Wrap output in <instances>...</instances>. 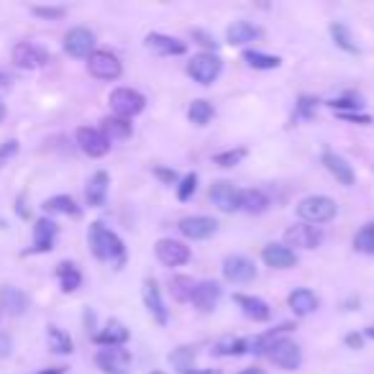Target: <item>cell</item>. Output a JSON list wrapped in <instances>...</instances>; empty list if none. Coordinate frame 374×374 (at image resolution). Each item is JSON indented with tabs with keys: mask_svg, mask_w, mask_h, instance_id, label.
<instances>
[{
	"mask_svg": "<svg viewBox=\"0 0 374 374\" xmlns=\"http://www.w3.org/2000/svg\"><path fill=\"white\" fill-rule=\"evenodd\" d=\"M221 69H223V60L218 54H213V51H200V54H195L192 60L187 62V75L192 77V82L203 85V88L216 82Z\"/></svg>",
	"mask_w": 374,
	"mask_h": 374,
	"instance_id": "obj_3",
	"label": "cell"
},
{
	"mask_svg": "<svg viewBox=\"0 0 374 374\" xmlns=\"http://www.w3.org/2000/svg\"><path fill=\"white\" fill-rule=\"evenodd\" d=\"M0 315H3V313H0Z\"/></svg>",
	"mask_w": 374,
	"mask_h": 374,
	"instance_id": "obj_60",
	"label": "cell"
},
{
	"mask_svg": "<svg viewBox=\"0 0 374 374\" xmlns=\"http://www.w3.org/2000/svg\"><path fill=\"white\" fill-rule=\"evenodd\" d=\"M90 338H92L100 349H105V346H126L128 338H131V331L126 328V323H121V321L113 318V321H108L100 331L90 334Z\"/></svg>",
	"mask_w": 374,
	"mask_h": 374,
	"instance_id": "obj_20",
	"label": "cell"
},
{
	"mask_svg": "<svg viewBox=\"0 0 374 374\" xmlns=\"http://www.w3.org/2000/svg\"><path fill=\"white\" fill-rule=\"evenodd\" d=\"M354 249L359 254H366V256H374V221L364 223V226L356 231L354 236Z\"/></svg>",
	"mask_w": 374,
	"mask_h": 374,
	"instance_id": "obj_40",
	"label": "cell"
},
{
	"mask_svg": "<svg viewBox=\"0 0 374 374\" xmlns=\"http://www.w3.org/2000/svg\"><path fill=\"white\" fill-rule=\"evenodd\" d=\"M179 234L190 241H205L218 231V221L210 216H185L177 223Z\"/></svg>",
	"mask_w": 374,
	"mask_h": 374,
	"instance_id": "obj_17",
	"label": "cell"
},
{
	"mask_svg": "<svg viewBox=\"0 0 374 374\" xmlns=\"http://www.w3.org/2000/svg\"><path fill=\"white\" fill-rule=\"evenodd\" d=\"M266 208H269V195L264 190H259V187L241 190V208L238 210H244L249 216H262V213H266Z\"/></svg>",
	"mask_w": 374,
	"mask_h": 374,
	"instance_id": "obj_29",
	"label": "cell"
},
{
	"mask_svg": "<svg viewBox=\"0 0 374 374\" xmlns=\"http://www.w3.org/2000/svg\"><path fill=\"white\" fill-rule=\"evenodd\" d=\"M57 236H60V226L49 216L39 218L34 223V247L26 249L23 254H49L51 249H54Z\"/></svg>",
	"mask_w": 374,
	"mask_h": 374,
	"instance_id": "obj_15",
	"label": "cell"
},
{
	"mask_svg": "<svg viewBox=\"0 0 374 374\" xmlns=\"http://www.w3.org/2000/svg\"><path fill=\"white\" fill-rule=\"evenodd\" d=\"M88 244L92 256L100 259V262H113V264H119V269L126 262V247H123L121 236L116 231H110L105 223H100V221L90 223Z\"/></svg>",
	"mask_w": 374,
	"mask_h": 374,
	"instance_id": "obj_1",
	"label": "cell"
},
{
	"mask_svg": "<svg viewBox=\"0 0 374 374\" xmlns=\"http://www.w3.org/2000/svg\"><path fill=\"white\" fill-rule=\"evenodd\" d=\"M315 105H318V100L315 98H310V95H300L295 103V119H313Z\"/></svg>",
	"mask_w": 374,
	"mask_h": 374,
	"instance_id": "obj_45",
	"label": "cell"
},
{
	"mask_svg": "<svg viewBox=\"0 0 374 374\" xmlns=\"http://www.w3.org/2000/svg\"><path fill=\"white\" fill-rule=\"evenodd\" d=\"M234 303H236L238 310L247 315L249 321H254V323H266V321L272 318V308L266 306L262 297L247 295V292H234Z\"/></svg>",
	"mask_w": 374,
	"mask_h": 374,
	"instance_id": "obj_18",
	"label": "cell"
},
{
	"mask_svg": "<svg viewBox=\"0 0 374 374\" xmlns=\"http://www.w3.org/2000/svg\"><path fill=\"white\" fill-rule=\"evenodd\" d=\"M328 108H334L338 116L341 113H362V108H364V100L359 98V95H344V98H334L325 103Z\"/></svg>",
	"mask_w": 374,
	"mask_h": 374,
	"instance_id": "obj_42",
	"label": "cell"
},
{
	"mask_svg": "<svg viewBox=\"0 0 374 374\" xmlns=\"http://www.w3.org/2000/svg\"><path fill=\"white\" fill-rule=\"evenodd\" d=\"M75 138H77L79 151L88 154L90 159H100L110 151V141L103 136V131L95 126H79L77 134H75Z\"/></svg>",
	"mask_w": 374,
	"mask_h": 374,
	"instance_id": "obj_10",
	"label": "cell"
},
{
	"mask_svg": "<svg viewBox=\"0 0 374 374\" xmlns=\"http://www.w3.org/2000/svg\"><path fill=\"white\" fill-rule=\"evenodd\" d=\"M151 175L162 182V185H177L179 182V175L177 169H169V167H154L151 169Z\"/></svg>",
	"mask_w": 374,
	"mask_h": 374,
	"instance_id": "obj_47",
	"label": "cell"
},
{
	"mask_svg": "<svg viewBox=\"0 0 374 374\" xmlns=\"http://www.w3.org/2000/svg\"><path fill=\"white\" fill-rule=\"evenodd\" d=\"M147 49L157 51L159 57H182L187 54V44L182 39H175V36H167V34H157V31H151L147 34Z\"/></svg>",
	"mask_w": 374,
	"mask_h": 374,
	"instance_id": "obj_19",
	"label": "cell"
},
{
	"mask_svg": "<svg viewBox=\"0 0 374 374\" xmlns=\"http://www.w3.org/2000/svg\"><path fill=\"white\" fill-rule=\"evenodd\" d=\"M321 162H323V167L331 172L336 177V182H341L344 187H351L354 185V167L346 162L341 154H336V151H323V157H321Z\"/></svg>",
	"mask_w": 374,
	"mask_h": 374,
	"instance_id": "obj_25",
	"label": "cell"
},
{
	"mask_svg": "<svg viewBox=\"0 0 374 374\" xmlns=\"http://www.w3.org/2000/svg\"><path fill=\"white\" fill-rule=\"evenodd\" d=\"M190 36H192V41H195V44H200V47H205L208 51H213V54H216L218 41H216V36H213V34H208V31H203V29H192V31H190Z\"/></svg>",
	"mask_w": 374,
	"mask_h": 374,
	"instance_id": "obj_46",
	"label": "cell"
},
{
	"mask_svg": "<svg viewBox=\"0 0 374 374\" xmlns=\"http://www.w3.org/2000/svg\"><path fill=\"white\" fill-rule=\"evenodd\" d=\"M266 359L275 366H279V369H285V372H295L303 364V351H300V346L292 338L282 336V338H277L275 344L269 346Z\"/></svg>",
	"mask_w": 374,
	"mask_h": 374,
	"instance_id": "obj_6",
	"label": "cell"
},
{
	"mask_svg": "<svg viewBox=\"0 0 374 374\" xmlns=\"http://www.w3.org/2000/svg\"><path fill=\"white\" fill-rule=\"evenodd\" d=\"M5 119V103H3V98H0V121Z\"/></svg>",
	"mask_w": 374,
	"mask_h": 374,
	"instance_id": "obj_57",
	"label": "cell"
},
{
	"mask_svg": "<svg viewBox=\"0 0 374 374\" xmlns=\"http://www.w3.org/2000/svg\"><path fill=\"white\" fill-rule=\"evenodd\" d=\"M210 200L221 213H236L241 208V190L231 179H218L210 185Z\"/></svg>",
	"mask_w": 374,
	"mask_h": 374,
	"instance_id": "obj_13",
	"label": "cell"
},
{
	"mask_svg": "<svg viewBox=\"0 0 374 374\" xmlns=\"http://www.w3.org/2000/svg\"><path fill=\"white\" fill-rule=\"evenodd\" d=\"M62 49L72 60H88L90 54L95 51V34L85 26H75L64 34L62 39Z\"/></svg>",
	"mask_w": 374,
	"mask_h": 374,
	"instance_id": "obj_9",
	"label": "cell"
},
{
	"mask_svg": "<svg viewBox=\"0 0 374 374\" xmlns=\"http://www.w3.org/2000/svg\"><path fill=\"white\" fill-rule=\"evenodd\" d=\"M29 310V295L13 285L0 287V313L8 315H23Z\"/></svg>",
	"mask_w": 374,
	"mask_h": 374,
	"instance_id": "obj_26",
	"label": "cell"
},
{
	"mask_svg": "<svg viewBox=\"0 0 374 374\" xmlns=\"http://www.w3.org/2000/svg\"><path fill=\"white\" fill-rule=\"evenodd\" d=\"M292 328H295V323H279L277 328H272V331H264V334H259L254 341H249V351H251V354H256V356H266L269 346L275 344L277 338H282V336L290 334Z\"/></svg>",
	"mask_w": 374,
	"mask_h": 374,
	"instance_id": "obj_28",
	"label": "cell"
},
{
	"mask_svg": "<svg viewBox=\"0 0 374 374\" xmlns=\"http://www.w3.org/2000/svg\"><path fill=\"white\" fill-rule=\"evenodd\" d=\"M108 105L113 110V116L131 121L134 116H138L141 110L147 108V98L134 88H116L108 95Z\"/></svg>",
	"mask_w": 374,
	"mask_h": 374,
	"instance_id": "obj_4",
	"label": "cell"
},
{
	"mask_svg": "<svg viewBox=\"0 0 374 374\" xmlns=\"http://www.w3.org/2000/svg\"><path fill=\"white\" fill-rule=\"evenodd\" d=\"M0 228H8V221H3V218H0Z\"/></svg>",
	"mask_w": 374,
	"mask_h": 374,
	"instance_id": "obj_58",
	"label": "cell"
},
{
	"mask_svg": "<svg viewBox=\"0 0 374 374\" xmlns=\"http://www.w3.org/2000/svg\"><path fill=\"white\" fill-rule=\"evenodd\" d=\"M328 31H331V39H334V44L338 49L346 51V54H359V47H356L354 36H351V29H349L346 23L334 21V23L328 26Z\"/></svg>",
	"mask_w": 374,
	"mask_h": 374,
	"instance_id": "obj_35",
	"label": "cell"
},
{
	"mask_svg": "<svg viewBox=\"0 0 374 374\" xmlns=\"http://www.w3.org/2000/svg\"><path fill=\"white\" fill-rule=\"evenodd\" d=\"M16 154H18V141H16V138H8V141L0 147V164H3L5 159L16 157Z\"/></svg>",
	"mask_w": 374,
	"mask_h": 374,
	"instance_id": "obj_48",
	"label": "cell"
},
{
	"mask_svg": "<svg viewBox=\"0 0 374 374\" xmlns=\"http://www.w3.org/2000/svg\"><path fill=\"white\" fill-rule=\"evenodd\" d=\"M287 306H290V310L297 318H306V315H313L321 308V297L315 295L313 290H308V287H297V290H292L287 295Z\"/></svg>",
	"mask_w": 374,
	"mask_h": 374,
	"instance_id": "obj_24",
	"label": "cell"
},
{
	"mask_svg": "<svg viewBox=\"0 0 374 374\" xmlns=\"http://www.w3.org/2000/svg\"><path fill=\"white\" fill-rule=\"evenodd\" d=\"M10 349H13V341H10V336L0 331V359H5V356L10 354Z\"/></svg>",
	"mask_w": 374,
	"mask_h": 374,
	"instance_id": "obj_51",
	"label": "cell"
},
{
	"mask_svg": "<svg viewBox=\"0 0 374 374\" xmlns=\"http://www.w3.org/2000/svg\"><path fill=\"white\" fill-rule=\"evenodd\" d=\"M100 131H103V136L108 138V141H126V138H131V134H134V126H131V121L126 119L105 116V119L100 121Z\"/></svg>",
	"mask_w": 374,
	"mask_h": 374,
	"instance_id": "obj_31",
	"label": "cell"
},
{
	"mask_svg": "<svg viewBox=\"0 0 374 374\" xmlns=\"http://www.w3.org/2000/svg\"><path fill=\"white\" fill-rule=\"evenodd\" d=\"M213 354L216 356H244L249 354V341L244 338H238V336H223V338H218L216 346H213Z\"/></svg>",
	"mask_w": 374,
	"mask_h": 374,
	"instance_id": "obj_34",
	"label": "cell"
},
{
	"mask_svg": "<svg viewBox=\"0 0 374 374\" xmlns=\"http://www.w3.org/2000/svg\"><path fill=\"white\" fill-rule=\"evenodd\" d=\"M141 297H144V306H147L149 315H151L159 325H167L169 310H167V306H164V297H162L159 282L154 277H147V279H144V285H141Z\"/></svg>",
	"mask_w": 374,
	"mask_h": 374,
	"instance_id": "obj_14",
	"label": "cell"
},
{
	"mask_svg": "<svg viewBox=\"0 0 374 374\" xmlns=\"http://www.w3.org/2000/svg\"><path fill=\"white\" fill-rule=\"evenodd\" d=\"M262 262L266 266H272V269H290V266L297 264V254L295 249L285 247V244H266L262 249Z\"/></svg>",
	"mask_w": 374,
	"mask_h": 374,
	"instance_id": "obj_22",
	"label": "cell"
},
{
	"mask_svg": "<svg viewBox=\"0 0 374 374\" xmlns=\"http://www.w3.org/2000/svg\"><path fill=\"white\" fill-rule=\"evenodd\" d=\"M47 344H49V351L51 354H62V356H69L75 351V341L67 331H62L60 325H49L47 328Z\"/></svg>",
	"mask_w": 374,
	"mask_h": 374,
	"instance_id": "obj_32",
	"label": "cell"
},
{
	"mask_svg": "<svg viewBox=\"0 0 374 374\" xmlns=\"http://www.w3.org/2000/svg\"><path fill=\"white\" fill-rule=\"evenodd\" d=\"M223 277L234 285H247L256 279V264L244 254H231L223 259Z\"/></svg>",
	"mask_w": 374,
	"mask_h": 374,
	"instance_id": "obj_16",
	"label": "cell"
},
{
	"mask_svg": "<svg viewBox=\"0 0 374 374\" xmlns=\"http://www.w3.org/2000/svg\"><path fill=\"white\" fill-rule=\"evenodd\" d=\"M34 374H67V366H47V369H39Z\"/></svg>",
	"mask_w": 374,
	"mask_h": 374,
	"instance_id": "obj_52",
	"label": "cell"
},
{
	"mask_svg": "<svg viewBox=\"0 0 374 374\" xmlns=\"http://www.w3.org/2000/svg\"><path fill=\"white\" fill-rule=\"evenodd\" d=\"M10 82H13V75H8V72L0 69V88H8Z\"/></svg>",
	"mask_w": 374,
	"mask_h": 374,
	"instance_id": "obj_54",
	"label": "cell"
},
{
	"mask_svg": "<svg viewBox=\"0 0 374 374\" xmlns=\"http://www.w3.org/2000/svg\"><path fill=\"white\" fill-rule=\"evenodd\" d=\"M31 13L44 21H60L67 16V8L64 5H31Z\"/></svg>",
	"mask_w": 374,
	"mask_h": 374,
	"instance_id": "obj_44",
	"label": "cell"
},
{
	"mask_svg": "<svg viewBox=\"0 0 374 374\" xmlns=\"http://www.w3.org/2000/svg\"><path fill=\"white\" fill-rule=\"evenodd\" d=\"M57 277H60L62 292H67V295L79 290V285H82V272H79V266L75 262H60L57 264Z\"/></svg>",
	"mask_w": 374,
	"mask_h": 374,
	"instance_id": "obj_33",
	"label": "cell"
},
{
	"mask_svg": "<svg viewBox=\"0 0 374 374\" xmlns=\"http://www.w3.org/2000/svg\"><path fill=\"white\" fill-rule=\"evenodd\" d=\"M362 336H364V338H372V341H374V325H366Z\"/></svg>",
	"mask_w": 374,
	"mask_h": 374,
	"instance_id": "obj_56",
	"label": "cell"
},
{
	"mask_svg": "<svg viewBox=\"0 0 374 374\" xmlns=\"http://www.w3.org/2000/svg\"><path fill=\"white\" fill-rule=\"evenodd\" d=\"M95 364L103 374H131L134 356L126 346H105V349H98Z\"/></svg>",
	"mask_w": 374,
	"mask_h": 374,
	"instance_id": "obj_5",
	"label": "cell"
},
{
	"mask_svg": "<svg viewBox=\"0 0 374 374\" xmlns=\"http://www.w3.org/2000/svg\"><path fill=\"white\" fill-rule=\"evenodd\" d=\"M151 374H167V372H162V369H154V372H151Z\"/></svg>",
	"mask_w": 374,
	"mask_h": 374,
	"instance_id": "obj_59",
	"label": "cell"
},
{
	"mask_svg": "<svg viewBox=\"0 0 374 374\" xmlns=\"http://www.w3.org/2000/svg\"><path fill=\"white\" fill-rule=\"evenodd\" d=\"M169 364L177 369V374H185L190 369H195V359H197V351L195 346H177L175 351H169Z\"/></svg>",
	"mask_w": 374,
	"mask_h": 374,
	"instance_id": "obj_37",
	"label": "cell"
},
{
	"mask_svg": "<svg viewBox=\"0 0 374 374\" xmlns=\"http://www.w3.org/2000/svg\"><path fill=\"white\" fill-rule=\"evenodd\" d=\"M323 241V234L318 226H310V223H292V226L285 231V247H295V249H318Z\"/></svg>",
	"mask_w": 374,
	"mask_h": 374,
	"instance_id": "obj_11",
	"label": "cell"
},
{
	"mask_svg": "<svg viewBox=\"0 0 374 374\" xmlns=\"http://www.w3.org/2000/svg\"><path fill=\"white\" fill-rule=\"evenodd\" d=\"M10 60L18 69H39L47 67L51 62V54L41 44H34V41H18L13 51H10Z\"/></svg>",
	"mask_w": 374,
	"mask_h": 374,
	"instance_id": "obj_8",
	"label": "cell"
},
{
	"mask_svg": "<svg viewBox=\"0 0 374 374\" xmlns=\"http://www.w3.org/2000/svg\"><path fill=\"white\" fill-rule=\"evenodd\" d=\"M197 190V172H187L185 177H179L177 182V200L179 203H187L190 197L195 195Z\"/></svg>",
	"mask_w": 374,
	"mask_h": 374,
	"instance_id": "obj_43",
	"label": "cell"
},
{
	"mask_svg": "<svg viewBox=\"0 0 374 374\" xmlns=\"http://www.w3.org/2000/svg\"><path fill=\"white\" fill-rule=\"evenodd\" d=\"M238 374H266L262 366H247V369H241Z\"/></svg>",
	"mask_w": 374,
	"mask_h": 374,
	"instance_id": "obj_55",
	"label": "cell"
},
{
	"mask_svg": "<svg viewBox=\"0 0 374 374\" xmlns=\"http://www.w3.org/2000/svg\"><path fill=\"white\" fill-rule=\"evenodd\" d=\"M154 254L164 266H182L192 259V251L185 241H177V238H159L157 247H154Z\"/></svg>",
	"mask_w": 374,
	"mask_h": 374,
	"instance_id": "obj_12",
	"label": "cell"
},
{
	"mask_svg": "<svg viewBox=\"0 0 374 374\" xmlns=\"http://www.w3.org/2000/svg\"><path fill=\"white\" fill-rule=\"evenodd\" d=\"M338 119L346 121V123H359V126H369L372 123V116H366V113H341Z\"/></svg>",
	"mask_w": 374,
	"mask_h": 374,
	"instance_id": "obj_49",
	"label": "cell"
},
{
	"mask_svg": "<svg viewBox=\"0 0 374 374\" xmlns=\"http://www.w3.org/2000/svg\"><path fill=\"white\" fill-rule=\"evenodd\" d=\"M195 279L190 275H175L169 279V295L175 297L177 303H190L192 300V292H195Z\"/></svg>",
	"mask_w": 374,
	"mask_h": 374,
	"instance_id": "obj_36",
	"label": "cell"
},
{
	"mask_svg": "<svg viewBox=\"0 0 374 374\" xmlns=\"http://www.w3.org/2000/svg\"><path fill=\"white\" fill-rule=\"evenodd\" d=\"M185 374H223L221 369H213V366H208V369H190V372H185Z\"/></svg>",
	"mask_w": 374,
	"mask_h": 374,
	"instance_id": "obj_53",
	"label": "cell"
},
{
	"mask_svg": "<svg viewBox=\"0 0 374 374\" xmlns=\"http://www.w3.org/2000/svg\"><path fill=\"white\" fill-rule=\"evenodd\" d=\"M44 213L49 216H69V218H79L82 216V208L75 203V197L69 195H54L49 200H44Z\"/></svg>",
	"mask_w": 374,
	"mask_h": 374,
	"instance_id": "obj_30",
	"label": "cell"
},
{
	"mask_svg": "<svg viewBox=\"0 0 374 374\" xmlns=\"http://www.w3.org/2000/svg\"><path fill=\"white\" fill-rule=\"evenodd\" d=\"M244 62H247L251 69H262V72H269V69H277L282 64L279 57L275 54H264V51H256V49H247L244 51Z\"/></svg>",
	"mask_w": 374,
	"mask_h": 374,
	"instance_id": "obj_39",
	"label": "cell"
},
{
	"mask_svg": "<svg viewBox=\"0 0 374 374\" xmlns=\"http://www.w3.org/2000/svg\"><path fill=\"white\" fill-rule=\"evenodd\" d=\"M336 213H338V205L328 195H308L297 203V216L303 218V223H310V226L334 221Z\"/></svg>",
	"mask_w": 374,
	"mask_h": 374,
	"instance_id": "obj_2",
	"label": "cell"
},
{
	"mask_svg": "<svg viewBox=\"0 0 374 374\" xmlns=\"http://www.w3.org/2000/svg\"><path fill=\"white\" fill-rule=\"evenodd\" d=\"M344 344L349 346V349L359 351V349H364V336H362V334H346Z\"/></svg>",
	"mask_w": 374,
	"mask_h": 374,
	"instance_id": "obj_50",
	"label": "cell"
},
{
	"mask_svg": "<svg viewBox=\"0 0 374 374\" xmlns=\"http://www.w3.org/2000/svg\"><path fill=\"white\" fill-rule=\"evenodd\" d=\"M88 72L95 79H103V82H113V79L121 77L123 72V64L121 60L108 49H95L88 57Z\"/></svg>",
	"mask_w": 374,
	"mask_h": 374,
	"instance_id": "obj_7",
	"label": "cell"
},
{
	"mask_svg": "<svg viewBox=\"0 0 374 374\" xmlns=\"http://www.w3.org/2000/svg\"><path fill=\"white\" fill-rule=\"evenodd\" d=\"M262 36V29L249 23V21H234L226 31V41L231 47H247L251 41H256Z\"/></svg>",
	"mask_w": 374,
	"mask_h": 374,
	"instance_id": "obj_27",
	"label": "cell"
},
{
	"mask_svg": "<svg viewBox=\"0 0 374 374\" xmlns=\"http://www.w3.org/2000/svg\"><path fill=\"white\" fill-rule=\"evenodd\" d=\"M247 149L244 147H236V149H226V151H218V154H213V164L216 167H236V164H241L244 159H247Z\"/></svg>",
	"mask_w": 374,
	"mask_h": 374,
	"instance_id": "obj_41",
	"label": "cell"
},
{
	"mask_svg": "<svg viewBox=\"0 0 374 374\" xmlns=\"http://www.w3.org/2000/svg\"><path fill=\"white\" fill-rule=\"evenodd\" d=\"M108 187H110V175L105 169H98L85 185V203L90 208H103L108 200Z\"/></svg>",
	"mask_w": 374,
	"mask_h": 374,
	"instance_id": "obj_23",
	"label": "cell"
},
{
	"mask_svg": "<svg viewBox=\"0 0 374 374\" xmlns=\"http://www.w3.org/2000/svg\"><path fill=\"white\" fill-rule=\"evenodd\" d=\"M216 116V108H213V103H208V100L197 98L190 103V108H187V119L190 123H195V126H208L210 121Z\"/></svg>",
	"mask_w": 374,
	"mask_h": 374,
	"instance_id": "obj_38",
	"label": "cell"
},
{
	"mask_svg": "<svg viewBox=\"0 0 374 374\" xmlns=\"http://www.w3.org/2000/svg\"><path fill=\"white\" fill-rule=\"evenodd\" d=\"M221 300V285L213 282V279H203L195 285V292H192V306L200 310V313H213Z\"/></svg>",
	"mask_w": 374,
	"mask_h": 374,
	"instance_id": "obj_21",
	"label": "cell"
}]
</instances>
